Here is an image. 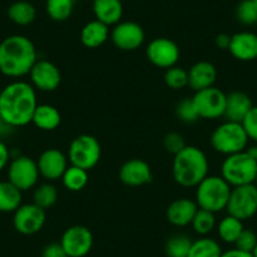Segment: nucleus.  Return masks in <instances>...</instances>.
<instances>
[{
    "mask_svg": "<svg viewBox=\"0 0 257 257\" xmlns=\"http://www.w3.org/2000/svg\"><path fill=\"white\" fill-rule=\"evenodd\" d=\"M37 106V90L26 81H13L0 91V118L13 128L31 123Z\"/></svg>",
    "mask_w": 257,
    "mask_h": 257,
    "instance_id": "obj_1",
    "label": "nucleus"
},
{
    "mask_svg": "<svg viewBox=\"0 0 257 257\" xmlns=\"http://www.w3.org/2000/svg\"><path fill=\"white\" fill-rule=\"evenodd\" d=\"M38 61V52L33 42L22 34H13L0 42V72L11 78L29 75Z\"/></svg>",
    "mask_w": 257,
    "mask_h": 257,
    "instance_id": "obj_2",
    "label": "nucleus"
},
{
    "mask_svg": "<svg viewBox=\"0 0 257 257\" xmlns=\"http://www.w3.org/2000/svg\"><path fill=\"white\" fill-rule=\"evenodd\" d=\"M209 162L203 150L187 145L174 155L172 165L175 183L184 188H196L202 180L208 177Z\"/></svg>",
    "mask_w": 257,
    "mask_h": 257,
    "instance_id": "obj_3",
    "label": "nucleus"
},
{
    "mask_svg": "<svg viewBox=\"0 0 257 257\" xmlns=\"http://www.w3.org/2000/svg\"><path fill=\"white\" fill-rule=\"evenodd\" d=\"M232 187L221 175H208L196 187V203L198 208L212 213L226 209Z\"/></svg>",
    "mask_w": 257,
    "mask_h": 257,
    "instance_id": "obj_4",
    "label": "nucleus"
},
{
    "mask_svg": "<svg viewBox=\"0 0 257 257\" xmlns=\"http://www.w3.org/2000/svg\"><path fill=\"white\" fill-rule=\"evenodd\" d=\"M249 138L241 122L224 121L217 126L211 135V145L214 152L222 155L237 154L247 150Z\"/></svg>",
    "mask_w": 257,
    "mask_h": 257,
    "instance_id": "obj_5",
    "label": "nucleus"
},
{
    "mask_svg": "<svg viewBox=\"0 0 257 257\" xmlns=\"http://www.w3.org/2000/svg\"><path fill=\"white\" fill-rule=\"evenodd\" d=\"M257 174V162L248 150L226 157L221 165V177L232 188L253 184Z\"/></svg>",
    "mask_w": 257,
    "mask_h": 257,
    "instance_id": "obj_6",
    "label": "nucleus"
},
{
    "mask_svg": "<svg viewBox=\"0 0 257 257\" xmlns=\"http://www.w3.org/2000/svg\"><path fill=\"white\" fill-rule=\"evenodd\" d=\"M68 162L85 170H91L101 159V145L95 137L82 134L76 137L68 148Z\"/></svg>",
    "mask_w": 257,
    "mask_h": 257,
    "instance_id": "obj_7",
    "label": "nucleus"
},
{
    "mask_svg": "<svg viewBox=\"0 0 257 257\" xmlns=\"http://www.w3.org/2000/svg\"><path fill=\"white\" fill-rule=\"evenodd\" d=\"M226 211L227 213L241 219L242 222L252 218L257 213L256 185L247 184L232 188Z\"/></svg>",
    "mask_w": 257,
    "mask_h": 257,
    "instance_id": "obj_8",
    "label": "nucleus"
},
{
    "mask_svg": "<svg viewBox=\"0 0 257 257\" xmlns=\"http://www.w3.org/2000/svg\"><path fill=\"white\" fill-rule=\"evenodd\" d=\"M41 177L37 162L27 155H17L12 158L8 165V180L19 190L33 189L38 184Z\"/></svg>",
    "mask_w": 257,
    "mask_h": 257,
    "instance_id": "obj_9",
    "label": "nucleus"
},
{
    "mask_svg": "<svg viewBox=\"0 0 257 257\" xmlns=\"http://www.w3.org/2000/svg\"><path fill=\"white\" fill-rule=\"evenodd\" d=\"M226 97L227 93L212 86L209 88H204L198 92H194L192 100L197 112H198L199 118L216 120V118L224 116Z\"/></svg>",
    "mask_w": 257,
    "mask_h": 257,
    "instance_id": "obj_10",
    "label": "nucleus"
},
{
    "mask_svg": "<svg viewBox=\"0 0 257 257\" xmlns=\"http://www.w3.org/2000/svg\"><path fill=\"white\" fill-rule=\"evenodd\" d=\"M59 243L68 257H85L92 249V232L87 227L75 224L63 232Z\"/></svg>",
    "mask_w": 257,
    "mask_h": 257,
    "instance_id": "obj_11",
    "label": "nucleus"
},
{
    "mask_svg": "<svg viewBox=\"0 0 257 257\" xmlns=\"http://www.w3.org/2000/svg\"><path fill=\"white\" fill-rule=\"evenodd\" d=\"M147 58L150 63L158 68L168 70L170 67L177 66L180 58L179 46L174 41L169 38H155L148 44Z\"/></svg>",
    "mask_w": 257,
    "mask_h": 257,
    "instance_id": "obj_12",
    "label": "nucleus"
},
{
    "mask_svg": "<svg viewBox=\"0 0 257 257\" xmlns=\"http://www.w3.org/2000/svg\"><path fill=\"white\" fill-rule=\"evenodd\" d=\"M46 218V211L37 204H22L13 213L14 229L24 236H32L42 231Z\"/></svg>",
    "mask_w": 257,
    "mask_h": 257,
    "instance_id": "obj_13",
    "label": "nucleus"
},
{
    "mask_svg": "<svg viewBox=\"0 0 257 257\" xmlns=\"http://www.w3.org/2000/svg\"><path fill=\"white\" fill-rule=\"evenodd\" d=\"M111 42L121 51H137L145 41V32L139 23L135 22H120L113 26L110 32Z\"/></svg>",
    "mask_w": 257,
    "mask_h": 257,
    "instance_id": "obj_14",
    "label": "nucleus"
},
{
    "mask_svg": "<svg viewBox=\"0 0 257 257\" xmlns=\"http://www.w3.org/2000/svg\"><path fill=\"white\" fill-rule=\"evenodd\" d=\"M31 85L42 92H52L59 87L62 75L59 68L48 59H38L29 72Z\"/></svg>",
    "mask_w": 257,
    "mask_h": 257,
    "instance_id": "obj_15",
    "label": "nucleus"
},
{
    "mask_svg": "<svg viewBox=\"0 0 257 257\" xmlns=\"http://www.w3.org/2000/svg\"><path fill=\"white\" fill-rule=\"evenodd\" d=\"M68 158L63 152L58 149H47L39 155L37 160L39 174L47 182H54L61 179L63 173L68 168Z\"/></svg>",
    "mask_w": 257,
    "mask_h": 257,
    "instance_id": "obj_16",
    "label": "nucleus"
},
{
    "mask_svg": "<svg viewBox=\"0 0 257 257\" xmlns=\"http://www.w3.org/2000/svg\"><path fill=\"white\" fill-rule=\"evenodd\" d=\"M118 178L127 187H143L153 180L152 168L143 159H130L121 165Z\"/></svg>",
    "mask_w": 257,
    "mask_h": 257,
    "instance_id": "obj_17",
    "label": "nucleus"
},
{
    "mask_svg": "<svg viewBox=\"0 0 257 257\" xmlns=\"http://www.w3.org/2000/svg\"><path fill=\"white\" fill-rule=\"evenodd\" d=\"M228 51L237 61H254L257 59V34L247 31L233 34Z\"/></svg>",
    "mask_w": 257,
    "mask_h": 257,
    "instance_id": "obj_18",
    "label": "nucleus"
},
{
    "mask_svg": "<svg viewBox=\"0 0 257 257\" xmlns=\"http://www.w3.org/2000/svg\"><path fill=\"white\" fill-rule=\"evenodd\" d=\"M217 80V68L208 61H199L188 71V86L194 92L214 86Z\"/></svg>",
    "mask_w": 257,
    "mask_h": 257,
    "instance_id": "obj_19",
    "label": "nucleus"
},
{
    "mask_svg": "<svg viewBox=\"0 0 257 257\" xmlns=\"http://www.w3.org/2000/svg\"><path fill=\"white\" fill-rule=\"evenodd\" d=\"M198 211L196 201L189 198L174 199L167 208V219L175 227H187Z\"/></svg>",
    "mask_w": 257,
    "mask_h": 257,
    "instance_id": "obj_20",
    "label": "nucleus"
},
{
    "mask_svg": "<svg viewBox=\"0 0 257 257\" xmlns=\"http://www.w3.org/2000/svg\"><path fill=\"white\" fill-rule=\"evenodd\" d=\"M252 106L253 103L247 93L242 92V91H232V92L227 93L226 111H224L223 117L227 121L242 123Z\"/></svg>",
    "mask_w": 257,
    "mask_h": 257,
    "instance_id": "obj_21",
    "label": "nucleus"
},
{
    "mask_svg": "<svg viewBox=\"0 0 257 257\" xmlns=\"http://www.w3.org/2000/svg\"><path fill=\"white\" fill-rule=\"evenodd\" d=\"M92 11L95 18L107 27L116 26L122 18V0H93Z\"/></svg>",
    "mask_w": 257,
    "mask_h": 257,
    "instance_id": "obj_22",
    "label": "nucleus"
},
{
    "mask_svg": "<svg viewBox=\"0 0 257 257\" xmlns=\"http://www.w3.org/2000/svg\"><path fill=\"white\" fill-rule=\"evenodd\" d=\"M110 37V31L106 24L100 21L88 22L81 31V43L88 49H95L103 46Z\"/></svg>",
    "mask_w": 257,
    "mask_h": 257,
    "instance_id": "obj_23",
    "label": "nucleus"
},
{
    "mask_svg": "<svg viewBox=\"0 0 257 257\" xmlns=\"http://www.w3.org/2000/svg\"><path fill=\"white\" fill-rule=\"evenodd\" d=\"M61 121L62 117L58 108L48 103H38L32 118V123L43 132H53L61 125Z\"/></svg>",
    "mask_w": 257,
    "mask_h": 257,
    "instance_id": "obj_24",
    "label": "nucleus"
},
{
    "mask_svg": "<svg viewBox=\"0 0 257 257\" xmlns=\"http://www.w3.org/2000/svg\"><path fill=\"white\" fill-rule=\"evenodd\" d=\"M23 192L9 180L0 182V212L2 213H14L22 206Z\"/></svg>",
    "mask_w": 257,
    "mask_h": 257,
    "instance_id": "obj_25",
    "label": "nucleus"
},
{
    "mask_svg": "<svg viewBox=\"0 0 257 257\" xmlns=\"http://www.w3.org/2000/svg\"><path fill=\"white\" fill-rule=\"evenodd\" d=\"M36 7L29 2H26V0L16 2L8 8V18L17 26H29L36 21Z\"/></svg>",
    "mask_w": 257,
    "mask_h": 257,
    "instance_id": "obj_26",
    "label": "nucleus"
},
{
    "mask_svg": "<svg viewBox=\"0 0 257 257\" xmlns=\"http://www.w3.org/2000/svg\"><path fill=\"white\" fill-rule=\"evenodd\" d=\"M243 229V222L236 217L231 216V214H227L217 224V232H218L221 241L229 244H234V242L237 241Z\"/></svg>",
    "mask_w": 257,
    "mask_h": 257,
    "instance_id": "obj_27",
    "label": "nucleus"
},
{
    "mask_svg": "<svg viewBox=\"0 0 257 257\" xmlns=\"http://www.w3.org/2000/svg\"><path fill=\"white\" fill-rule=\"evenodd\" d=\"M222 252L221 244L216 239L204 236L192 242L187 257H221Z\"/></svg>",
    "mask_w": 257,
    "mask_h": 257,
    "instance_id": "obj_28",
    "label": "nucleus"
},
{
    "mask_svg": "<svg viewBox=\"0 0 257 257\" xmlns=\"http://www.w3.org/2000/svg\"><path fill=\"white\" fill-rule=\"evenodd\" d=\"M62 184L70 192H80L87 185L88 172L76 165H68L66 172L61 178Z\"/></svg>",
    "mask_w": 257,
    "mask_h": 257,
    "instance_id": "obj_29",
    "label": "nucleus"
},
{
    "mask_svg": "<svg viewBox=\"0 0 257 257\" xmlns=\"http://www.w3.org/2000/svg\"><path fill=\"white\" fill-rule=\"evenodd\" d=\"M57 201H58V190L51 182L42 183L34 188L33 203L43 208L44 211L53 207Z\"/></svg>",
    "mask_w": 257,
    "mask_h": 257,
    "instance_id": "obj_30",
    "label": "nucleus"
},
{
    "mask_svg": "<svg viewBox=\"0 0 257 257\" xmlns=\"http://www.w3.org/2000/svg\"><path fill=\"white\" fill-rule=\"evenodd\" d=\"M75 0H47L46 11L49 18L54 22L67 21L72 16Z\"/></svg>",
    "mask_w": 257,
    "mask_h": 257,
    "instance_id": "obj_31",
    "label": "nucleus"
},
{
    "mask_svg": "<svg viewBox=\"0 0 257 257\" xmlns=\"http://www.w3.org/2000/svg\"><path fill=\"white\" fill-rule=\"evenodd\" d=\"M192 242V238L188 237L187 234H173L165 242V254L167 257H187Z\"/></svg>",
    "mask_w": 257,
    "mask_h": 257,
    "instance_id": "obj_32",
    "label": "nucleus"
},
{
    "mask_svg": "<svg viewBox=\"0 0 257 257\" xmlns=\"http://www.w3.org/2000/svg\"><path fill=\"white\" fill-rule=\"evenodd\" d=\"M190 226H192L193 231L201 237L208 236L217 227L216 214L209 211H206V209L198 208Z\"/></svg>",
    "mask_w": 257,
    "mask_h": 257,
    "instance_id": "obj_33",
    "label": "nucleus"
},
{
    "mask_svg": "<svg viewBox=\"0 0 257 257\" xmlns=\"http://www.w3.org/2000/svg\"><path fill=\"white\" fill-rule=\"evenodd\" d=\"M164 82L172 90H182L188 86V71L178 64L168 68L164 73Z\"/></svg>",
    "mask_w": 257,
    "mask_h": 257,
    "instance_id": "obj_34",
    "label": "nucleus"
},
{
    "mask_svg": "<svg viewBox=\"0 0 257 257\" xmlns=\"http://www.w3.org/2000/svg\"><path fill=\"white\" fill-rule=\"evenodd\" d=\"M236 18L243 26L257 24V8L253 0H242L236 8Z\"/></svg>",
    "mask_w": 257,
    "mask_h": 257,
    "instance_id": "obj_35",
    "label": "nucleus"
},
{
    "mask_svg": "<svg viewBox=\"0 0 257 257\" xmlns=\"http://www.w3.org/2000/svg\"><path fill=\"white\" fill-rule=\"evenodd\" d=\"M178 118L185 123H193L199 120L198 112H197L192 98H183L175 108Z\"/></svg>",
    "mask_w": 257,
    "mask_h": 257,
    "instance_id": "obj_36",
    "label": "nucleus"
},
{
    "mask_svg": "<svg viewBox=\"0 0 257 257\" xmlns=\"http://www.w3.org/2000/svg\"><path fill=\"white\" fill-rule=\"evenodd\" d=\"M163 145H164V149L167 150L170 154L175 155L180 152V150L184 149L187 147V143H185L184 137L179 133H168L164 137V140H163Z\"/></svg>",
    "mask_w": 257,
    "mask_h": 257,
    "instance_id": "obj_37",
    "label": "nucleus"
},
{
    "mask_svg": "<svg viewBox=\"0 0 257 257\" xmlns=\"http://www.w3.org/2000/svg\"><path fill=\"white\" fill-rule=\"evenodd\" d=\"M257 244V236L252 229L244 228L242 231V233L239 234V237L237 238V241L234 242V247L241 251L244 252H251L253 251V248Z\"/></svg>",
    "mask_w": 257,
    "mask_h": 257,
    "instance_id": "obj_38",
    "label": "nucleus"
},
{
    "mask_svg": "<svg viewBox=\"0 0 257 257\" xmlns=\"http://www.w3.org/2000/svg\"><path fill=\"white\" fill-rule=\"evenodd\" d=\"M244 130H246L247 135H248L249 140H253L254 143L257 142V105L252 106L249 112L242 121Z\"/></svg>",
    "mask_w": 257,
    "mask_h": 257,
    "instance_id": "obj_39",
    "label": "nucleus"
},
{
    "mask_svg": "<svg viewBox=\"0 0 257 257\" xmlns=\"http://www.w3.org/2000/svg\"><path fill=\"white\" fill-rule=\"evenodd\" d=\"M42 257H68L59 242L48 243L42 251Z\"/></svg>",
    "mask_w": 257,
    "mask_h": 257,
    "instance_id": "obj_40",
    "label": "nucleus"
},
{
    "mask_svg": "<svg viewBox=\"0 0 257 257\" xmlns=\"http://www.w3.org/2000/svg\"><path fill=\"white\" fill-rule=\"evenodd\" d=\"M12 160V152L8 145L0 139V172H3L6 168H8L9 163Z\"/></svg>",
    "mask_w": 257,
    "mask_h": 257,
    "instance_id": "obj_41",
    "label": "nucleus"
},
{
    "mask_svg": "<svg viewBox=\"0 0 257 257\" xmlns=\"http://www.w3.org/2000/svg\"><path fill=\"white\" fill-rule=\"evenodd\" d=\"M214 44L218 49H222V51H228L229 44H231V36L226 33H221L216 37L214 39Z\"/></svg>",
    "mask_w": 257,
    "mask_h": 257,
    "instance_id": "obj_42",
    "label": "nucleus"
},
{
    "mask_svg": "<svg viewBox=\"0 0 257 257\" xmlns=\"http://www.w3.org/2000/svg\"><path fill=\"white\" fill-rule=\"evenodd\" d=\"M221 257H253V254L251 252H244L241 251L238 248H231V249H227V251L222 252V256Z\"/></svg>",
    "mask_w": 257,
    "mask_h": 257,
    "instance_id": "obj_43",
    "label": "nucleus"
},
{
    "mask_svg": "<svg viewBox=\"0 0 257 257\" xmlns=\"http://www.w3.org/2000/svg\"><path fill=\"white\" fill-rule=\"evenodd\" d=\"M249 152V154L252 155V157L254 158V160H256L257 162V142H256V144L253 145V147H251L249 148V149H247Z\"/></svg>",
    "mask_w": 257,
    "mask_h": 257,
    "instance_id": "obj_44",
    "label": "nucleus"
},
{
    "mask_svg": "<svg viewBox=\"0 0 257 257\" xmlns=\"http://www.w3.org/2000/svg\"><path fill=\"white\" fill-rule=\"evenodd\" d=\"M252 254H253V257H257V244H256V247L253 248V251H252Z\"/></svg>",
    "mask_w": 257,
    "mask_h": 257,
    "instance_id": "obj_45",
    "label": "nucleus"
},
{
    "mask_svg": "<svg viewBox=\"0 0 257 257\" xmlns=\"http://www.w3.org/2000/svg\"><path fill=\"white\" fill-rule=\"evenodd\" d=\"M253 184L257 187V174H256V178H254V183H253Z\"/></svg>",
    "mask_w": 257,
    "mask_h": 257,
    "instance_id": "obj_46",
    "label": "nucleus"
},
{
    "mask_svg": "<svg viewBox=\"0 0 257 257\" xmlns=\"http://www.w3.org/2000/svg\"><path fill=\"white\" fill-rule=\"evenodd\" d=\"M253 3H254V6H256V8H257V0H253Z\"/></svg>",
    "mask_w": 257,
    "mask_h": 257,
    "instance_id": "obj_47",
    "label": "nucleus"
}]
</instances>
